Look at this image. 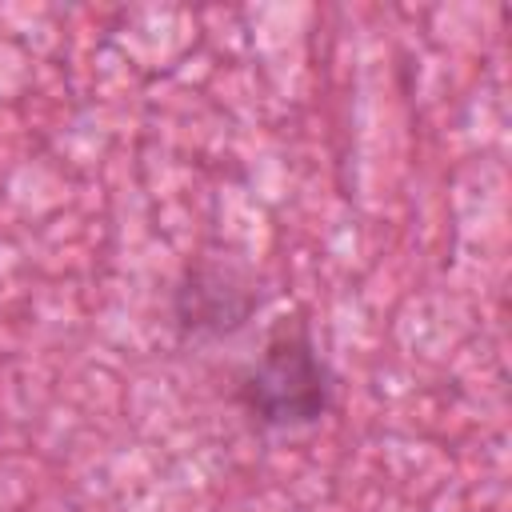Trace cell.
<instances>
[{
	"instance_id": "cell-1",
	"label": "cell",
	"mask_w": 512,
	"mask_h": 512,
	"mask_svg": "<svg viewBox=\"0 0 512 512\" xmlns=\"http://www.w3.org/2000/svg\"><path fill=\"white\" fill-rule=\"evenodd\" d=\"M244 408L272 428L312 424L328 412L332 380L304 324H280L240 380Z\"/></svg>"
}]
</instances>
